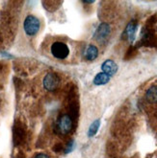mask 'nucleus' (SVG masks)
I'll list each match as a JSON object with an SVG mask.
<instances>
[{"label": "nucleus", "mask_w": 157, "mask_h": 158, "mask_svg": "<svg viewBox=\"0 0 157 158\" xmlns=\"http://www.w3.org/2000/svg\"><path fill=\"white\" fill-rule=\"evenodd\" d=\"M50 51L53 57L56 58L57 60H66L70 52L69 46L62 41H56L52 43Z\"/></svg>", "instance_id": "1"}, {"label": "nucleus", "mask_w": 157, "mask_h": 158, "mask_svg": "<svg viewBox=\"0 0 157 158\" xmlns=\"http://www.w3.org/2000/svg\"><path fill=\"white\" fill-rule=\"evenodd\" d=\"M24 31L27 35H34L39 32L41 23L40 20L34 15H28L24 20Z\"/></svg>", "instance_id": "2"}, {"label": "nucleus", "mask_w": 157, "mask_h": 158, "mask_svg": "<svg viewBox=\"0 0 157 158\" xmlns=\"http://www.w3.org/2000/svg\"><path fill=\"white\" fill-rule=\"evenodd\" d=\"M72 129V120L68 114L62 115L56 124V131L58 133L66 135L70 133Z\"/></svg>", "instance_id": "3"}, {"label": "nucleus", "mask_w": 157, "mask_h": 158, "mask_svg": "<svg viewBox=\"0 0 157 158\" xmlns=\"http://www.w3.org/2000/svg\"><path fill=\"white\" fill-rule=\"evenodd\" d=\"M60 85V80L57 75L53 73H48L43 79V86L48 91H54L58 88Z\"/></svg>", "instance_id": "4"}, {"label": "nucleus", "mask_w": 157, "mask_h": 158, "mask_svg": "<svg viewBox=\"0 0 157 158\" xmlns=\"http://www.w3.org/2000/svg\"><path fill=\"white\" fill-rule=\"evenodd\" d=\"M109 34H110V26L107 23H101L96 32L95 38L96 40L101 41V40H106L108 38Z\"/></svg>", "instance_id": "5"}, {"label": "nucleus", "mask_w": 157, "mask_h": 158, "mask_svg": "<svg viewBox=\"0 0 157 158\" xmlns=\"http://www.w3.org/2000/svg\"><path fill=\"white\" fill-rule=\"evenodd\" d=\"M101 69L103 70V73L107 74L109 77L113 76L116 74V72L118 71V65L111 60H108L106 61H104L101 65Z\"/></svg>", "instance_id": "6"}, {"label": "nucleus", "mask_w": 157, "mask_h": 158, "mask_svg": "<svg viewBox=\"0 0 157 158\" xmlns=\"http://www.w3.org/2000/svg\"><path fill=\"white\" fill-rule=\"evenodd\" d=\"M98 50L95 45H90L85 52V58L87 60H94L97 58Z\"/></svg>", "instance_id": "7"}, {"label": "nucleus", "mask_w": 157, "mask_h": 158, "mask_svg": "<svg viewBox=\"0 0 157 158\" xmlns=\"http://www.w3.org/2000/svg\"><path fill=\"white\" fill-rule=\"evenodd\" d=\"M109 81H110V77L107 75V74L101 72V73H98L95 77L94 83L96 85H106Z\"/></svg>", "instance_id": "8"}, {"label": "nucleus", "mask_w": 157, "mask_h": 158, "mask_svg": "<svg viewBox=\"0 0 157 158\" xmlns=\"http://www.w3.org/2000/svg\"><path fill=\"white\" fill-rule=\"evenodd\" d=\"M136 28H137V24L134 21H132L127 25L126 29H125V35H127V39L130 41H132L135 38Z\"/></svg>", "instance_id": "9"}, {"label": "nucleus", "mask_w": 157, "mask_h": 158, "mask_svg": "<svg viewBox=\"0 0 157 158\" xmlns=\"http://www.w3.org/2000/svg\"><path fill=\"white\" fill-rule=\"evenodd\" d=\"M146 98L150 103H157V85L151 86L146 91Z\"/></svg>", "instance_id": "10"}, {"label": "nucleus", "mask_w": 157, "mask_h": 158, "mask_svg": "<svg viewBox=\"0 0 157 158\" xmlns=\"http://www.w3.org/2000/svg\"><path fill=\"white\" fill-rule=\"evenodd\" d=\"M100 126V121L99 120H96L95 122L91 125L90 128H89V131H88V136L89 137H93L96 135V133L98 131V127Z\"/></svg>", "instance_id": "11"}, {"label": "nucleus", "mask_w": 157, "mask_h": 158, "mask_svg": "<svg viewBox=\"0 0 157 158\" xmlns=\"http://www.w3.org/2000/svg\"><path fill=\"white\" fill-rule=\"evenodd\" d=\"M74 148V142L71 141V142H70V144L67 146V148H66V153L70 152L72 151V148Z\"/></svg>", "instance_id": "12"}, {"label": "nucleus", "mask_w": 157, "mask_h": 158, "mask_svg": "<svg viewBox=\"0 0 157 158\" xmlns=\"http://www.w3.org/2000/svg\"><path fill=\"white\" fill-rule=\"evenodd\" d=\"M34 158H49V157L45 153H39V154H37Z\"/></svg>", "instance_id": "13"}]
</instances>
